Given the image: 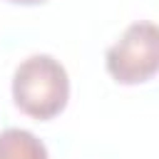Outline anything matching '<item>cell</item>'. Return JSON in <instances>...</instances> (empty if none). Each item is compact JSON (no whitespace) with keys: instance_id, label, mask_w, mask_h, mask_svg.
<instances>
[{"instance_id":"obj_4","label":"cell","mask_w":159,"mask_h":159,"mask_svg":"<svg viewBox=\"0 0 159 159\" xmlns=\"http://www.w3.org/2000/svg\"><path fill=\"white\" fill-rule=\"evenodd\" d=\"M7 2H15V5H42L47 0H7Z\"/></svg>"},{"instance_id":"obj_3","label":"cell","mask_w":159,"mask_h":159,"mask_svg":"<svg viewBox=\"0 0 159 159\" xmlns=\"http://www.w3.org/2000/svg\"><path fill=\"white\" fill-rule=\"evenodd\" d=\"M0 159H50L47 147L27 129L10 127L0 132Z\"/></svg>"},{"instance_id":"obj_1","label":"cell","mask_w":159,"mask_h":159,"mask_svg":"<svg viewBox=\"0 0 159 159\" xmlns=\"http://www.w3.org/2000/svg\"><path fill=\"white\" fill-rule=\"evenodd\" d=\"M12 99L32 119L57 117L70 99V77L52 55H30L12 72Z\"/></svg>"},{"instance_id":"obj_2","label":"cell","mask_w":159,"mask_h":159,"mask_svg":"<svg viewBox=\"0 0 159 159\" xmlns=\"http://www.w3.org/2000/svg\"><path fill=\"white\" fill-rule=\"evenodd\" d=\"M107 72L119 84H142L159 67V32L154 22H132L107 50Z\"/></svg>"}]
</instances>
